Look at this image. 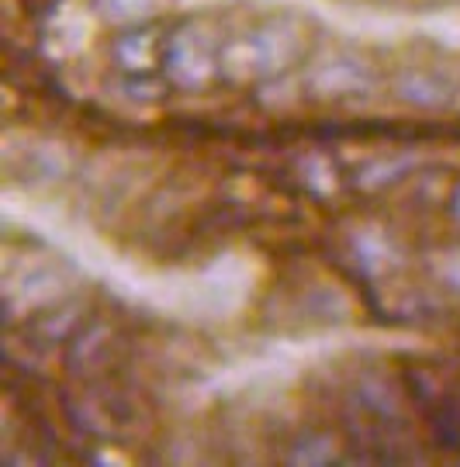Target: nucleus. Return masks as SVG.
<instances>
[{
	"label": "nucleus",
	"instance_id": "1",
	"mask_svg": "<svg viewBox=\"0 0 460 467\" xmlns=\"http://www.w3.org/2000/svg\"><path fill=\"white\" fill-rule=\"evenodd\" d=\"M305 49V38L291 21H267L253 32L232 38L218 52V69L225 80L249 84V80H270L280 69H288Z\"/></svg>",
	"mask_w": 460,
	"mask_h": 467
},
{
	"label": "nucleus",
	"instance_id": "2",
	"mask_svg": "<svg viewBox=\"0 0 460 467\" xmlns=\"http://www.w3.org/2000/svg\"><path fill=\"white\" fill-rule=\"evenodd\" d=\"M260 277V264L249 253H222L204 270L194 274L197 318L225 322L246 308L249 295Z\"/></svg>",
	"mask_w": 460,
	"mask_h": 467
},
{
	"label": "nucleus",
	"instance_id": "3",
	"mask_svg": "<svg viewBox=\"0 0 460 467\" xmlns=\"http://www.w3.org/2000/svg\"><path fill=\"white\" fill-rule=\"evenodd\" d=\"M214 69H218V56H214L208 35H201V28H187V32L173 35L170 52H166L170 84L181 87V90H204L212 84Z\"/></svg>",
	"mask_w": 460,
	"mask_h": 467
},
{
	"label": "nucleus",
	"instance_id": "4",
	"mask_svg": "<svg viewBox=\"0 0 460 467\" xmlns=\"http://www.w3.org/2000/svg\"><path fill=\"white\" fill-rule=\"evenodd\" d=\"M374 87V73L363 59L353 56H332L308 73V90L315 98H357Z\"/></svg>",
	"mask_w": 460,
	"mask_h": 467
},
{
	"label": "nucleus",
	"instance_id": "5",
	"mask_svg": "<svg viewBox=\"0 0 460 467\" xmlns=\"http://www.w3.org/2000/svg\"><path fill=\"white\" fill-rule=\"evenodd\" d=\"M66 291V277L52 267H28L25 274H17L15 284H7V305L15 316L35 312V308H46L52 301H59Z\"/></svg>",
	"mask_w": 460,
	"mask_h": 467
},
{
	"label": "nucleus",
	"instance_id": "6",
	"mask_svg": "<svg viewBox=\"0 0 460 467\" xmlns=\"http://www.w3.org/2000/svg\"><path fill=\"white\" fill-rule=\"evenodd\" d=\"M94 11H83L77 4H66L59 15L52 17V46L63 56H80L94 42Z\"/></svg>",
	"mask_w": 460,
	"mask_h": 467
},
{
	"label": "nucleus",
	"instance_id": "7",
	"mask_svg": "<svg viewBox=\"0 0 460 467\" xmlns=\"http://www.w3.org/2000/svg\"><path fill=\"white\" fill-rule=\"evenodd\" d=\"M394 94L398 100H405L412 108H423V111H436L450 100V87L433 77V73H423V69H412V73H402L398 84H394Z\"/></svg>",
	"mask_w": 460,
	"mask_h": 467
},
{
	"label": "nucleus",
	"instance_id": "8",
	"mask_svg": "<svg viewBox=\"0 0 460 467\" xmlns=\"http://www.w3.org/2000/svg\"><path fill=\"white\" fill-rule=\"evenodd\" d=\"M166 7H173V0H94V15L108 25H139Z\"/></svg>",
	"mask_w": 460,
	"mask_h": 467
},
{
	"label": "nucleus",
	"instance_id": "9",
	"mask_svg": "<svg viewBox=\"0 0 460 467\" xmlns=\"http://www.w3.org/2000/svg\"><path fill=\"white\" fill-rule=\"evenodd\" d=\"M353 253H357V260L367 274H384L394 264L392 243L378 229H363V233L353 235Z\"/></svg>",
	"mask_w": 460,
	"mask_h": 467
},
{
	"label": "nucleus",
	"instance_id": "10",
	"mask_svg": "<svg viewBox=\"0 0 460 467\" xmlns=\"http://www.w3.org/2000/svg\"><path fill=\"white\" fill-rule=\"evenodd\" d=\"M152 49H156V42H152L149 32H125L115 46L118 67L131 69V73H142V69L152 67Z\"/></svg>",
	"mask_w": 460,
	"mask_h": 467
},
{
	"label": "nucleus",
	"instance_id": "11",
	"mask_svg": "<svg viewBox=\"0 0 460 467\" xmlns=\"http://www.w3.org/2000/svg\"><path fill=\"white\" fill-rule=\"evenodd\" d=\"M419 32L429 35L433 42H440V46H446V49H460V11H429V15H423L419 21Z\"/></svg>",
	"mask_w": 460,
	"mask_h": 467
},
{
	"label": "nucleus",
	"instance_id": "12",
	"mask_svg": "<svg viewBox=\"0 0 460 467\" xmlns=\"http://www.w3.org/2000/svg\"><path fill=\"white\" fill-rule=\"evenodd\" d=\"M301 177H305L308 191H315L319 198L336 194V170L329 167V160H322V156H308V160L301 163Z\"/></svg>",
	"mask_w": 460,
	"mask_h": 467
},
{
	"label": "nucleus",
	"instance_id": "13",
	"mask_svg": "<svg viewBox=\"0 0 460 467\" xmlns=\"http://www.w3.org/2000/svg\"><path fill=\"white\" fill-rule=\"evenodd\" d=\"M332 440H305L291 451V464H329L332 461Z\"/></svg>",
	"mask_w": 460,
	"mask_h": 467
},
{
	"label": "nucleus",
	"instance_id": "14",
	"mask_svg": "<svg viewBox=\"0 0 460 467\" xmlns=\"http://www.w3.org/2000/svg\"><path fill=\"white\" fill-rule=\"evenodd\" d=\"M197 4H214V0H181V7H197Z\"/></svg>",
	"mask_w": 460,
	"mask_h": 467
},
{
	"label": "nucleus",
	"instance_id": "15",
	"mask_svg": "<svg viewBox=\"0 0 460 467\" xmlns=\"http://www.w3.org/2000/svg\"><path fill=\"white\" fill-rule=\"evenodd\" d=\"M454 218L460 222V187H457V198H454Z\"/></svg>",
	"mask_w": 460,
	"mask_h": 467
}]
</instances>
